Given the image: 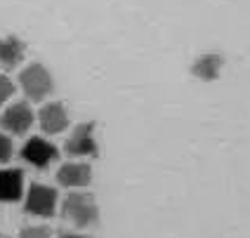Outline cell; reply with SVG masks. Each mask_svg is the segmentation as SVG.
Listing matches in <instances>:
<instances>
[{
    "instance_id": "cell-12",
    "label": "cell",
    "mask_w": 250,
    "mask_h": 238,
    "mask_svg": "<svg viewBox=\"0 0 250 238\" xmlns=\"http://www.w3.org/2000/svg\"><path fill=\"white\" fill-rule=\"evenodd\" d=\"M19 238H52V231L47 226H26L21 229Z\"/></svg>"
},
{
    "instance_id": "cell-9",
    "label": "cell",
    "mask_w": 250,
    "mask_h": 238,
    "mask_svg": "<svg viewBox=\"0 0 250 238\" xmlns=\"http://www.w3.org/2000/svg\"><path fill=\"white\" fill-rule=\"evenodd\" d=\"M24 198V172L17 168L0 170V200L17 203Z\"/></svg>"
},
{
    "instance_id": "cell-3",
    "label": "cell",
    "mask_w": 250,
    "mask_h": 238,
    "mask_svg": "<svg viewBox=\"0 0 250 238\" xmlns=\"http://www.w3.org/2000/svg\"><path fill=\"white\" fill-rule=\"evenodd\" d=\"M57 189L47 186V184H31L26 191V198H24V210L33 217H52L57 212Z\"/></svg>"
},
{
    "instance_id": "cell-11",
    "label": "cell",
    "mask_w": 250,
    "mask_h": 238,
    "mask_svg": "<svg viewBox=\"0 0 250 238\" xmlns=\"http://www.w3.org/2000/svg\"><path fill=\"white\" fill-rule=\"evenodd\" d=\"M217 71H220V59L217 57H201L194 66V73L198 78H215Z\"/></svg>"
},
{
    "instance_id": "cell-6",
    "label": "cell",
    "mask_w": 250,
    "mask_h": 238,
    "mask_svg": "<svg viewBox=\"0 0 250 238\" xmlns=\"http://www.w3.org/2000/svg\"><path fill=\"white\" fill-rule=\"evenodd\" d=\"M0 125L12 135H26L33 125V109L26 101H17L12 106H7L5 113L0 116Z\"/></svg>"
},
{
    "instance_id": "cell-7",
    "label": "cell",
    "mask_w": 250,
    "mask_h": 238,
    "mask_svg": "<svg viewBox=\"0 0 250 238\" xmlns=\"http://www.w3.org/2000/svg\"><path fill=\"white\" fill-rule=\"evenodd\" d=\"M38 123H41V130L45 135H59L69 127V113L64 109V104L50 101L38 113Z\"/></svg>"
},
{
    "instance_id": "cell-8",
    "label": "cell",
    "mask_w": 250,
    "mask_h": 238,
    "mask_svg": "<svg viewBox=\"0 0 250 238\" xmlns=\"http://www.w3.org/2000/svg\"><path fill=\"white\" fill-rule=\"evenodd\" d=\"M57 182L66 189H83L92 182V168L87 163H66L57 170Z\"/></svg>"
},
{
    "instance_id": "cell-14",
    "label": "cell",
    "mask_w": 250,
    "mask_h": 238,
    "mask_svg": "<svg viewBox=\"0 0 250 238\" xmlns=\"http://www.w3.org/2000/svg\"><path fill=\"white\" fill-rule=\"evenodd\" d=\"M14 95V83L7 76H0V106Z\"/></svg>"
},
{
    "instance_id": "cell-4",
    "label": "cell",
    "mask_w": 250,
    "mask_h": 238,
    "mask_svg": "<svg viewBox=\"0 0 250 238\" xmlns=\"http://www.w3.org/2000/svg\"><path fill=\"white\" fill-rule=\"evenodd\" d=\"M64 151L73 158H97L99 144L95 137V123H81L73 127L69 139L64 141Z\"/></svg>"
},
{
    "instance_id": "cell-10",
    "label": "cell",
    "mask_w": 250,
    "mask_h": 238,
    "mask_svg": "<svg viewBox=\"0 0 250 238\" xmlns=\"http://www.w3.org/2000/svg\"><path fill=\"white\" fill-rule=\"evenodd\" d=\"M26 57V42L19 36H5L0 38V64L5 69H14Z\"/></svg>"
},
{
    "instance_id": "cell-16",
    "label": "cell",
    "mask_w": 250,
    "mask_h": 238,
    "mask_svg": "<svg viewBox=\"0 0 250 238\" xmlns=\"http://www.w3.org/2000/svg\"><path fill=\"white\" fill-rule=\"evenodd\" d=\"M0 238H7V236H2V234H0Z\"/></svg>"
},
{
    "instance_id": "cell-13",
    "label": "cell",
    "mask_w": 250,
    "mask_h": 238,
    "mask_svg": "<svg viewBox=\"0 0 250 238\" xmlns=\"http://www.w3.org/2000/svg\"><path fill=\"white\" fill-rule=\"evenodd\" d=\"M14 154V146H12V139L7 137V135H2L0 132V165L2 163H7Z\"/></svg>"
},
{
    "instance_id": "cell-1",
    "label": "cell",
    "mask_w": 250,
    "mask_h": 238,
    "mask_svg": "<svg viewBox=\"0 0 250 238\" xmlns=\"http://www.w3.org/2000/svg\"><path fill=\"white\" fill-rule=\"evenodd\" d=\"M62 215L78 229H87L99 222V205L92 194L87 191H71L62 203Z\"/></svg>"
},
{
    "instance_id": "cell-15",
    "label": "cell",
    "mask_w": 250,
    "mask_h": 238,
    "mask_svg": "<svg viewBox=\"0 0 250 238\" xmlns=\"http://www.w3.org/2000/svg\"><path fill=\"white\" fill-rule=\"evenodd\" d=\"M57 238H87V236H83V234H73V231H66V234H59Z\"/></svg>"
},
{
    "instance_id": "cell-2",
    "label": "cell",
    "mask_w": 250,
    "mask_h": 238,
    "mask_svg": "<svg viewBox=\"0 0 250 238\" xmlns=\"http://www.w3.org/2000/svg\"><path fill=\"white\" fill-rule=\"evenodd\" d=\"M19 85L24 90L31 101H42L47 95H52L55 90V80H52V73L45 69L42 64H31L21 71L19 76Z\"/></svg>"
},
{
    "instance_id": "cell-5",
    "label": "cell",
    "mask_w": 250,
    "mask_h": 238,
    "mask_svg": "<svg viewBox=\"0 0 250 238\" xmlns=\"http://www.w3.org/2000/svg\"><path fill=\"white\" fill-rule=\"evenodd\" d=\"M21 158H24V163L42 170V168H50L59 158V149H57L52 141L42 139V137H31L21 146Z\"/></svg>"
}]
</instances>
